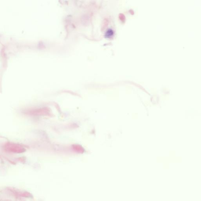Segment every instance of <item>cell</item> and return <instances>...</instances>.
<instances>
[{
    "label": "cell",
    "mask_w": 201,
    "mask_h": 201,
    "mask_svg": "<svg viewBox=\"0 0 201 201\" xmlns=\"http://www.w3.org/2000/svg\"><path fill=\"white\" fill-rule=\"evenodd\" d=\"M6 149L8 150L12 151H15L16 152H22L23 151H24V149L23 148L19 146V145H17L15 144H11L7 145Z\"/></svg>",
    "instance_id": "obj_1"
}]
</instances>
